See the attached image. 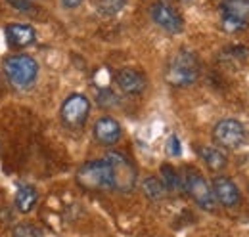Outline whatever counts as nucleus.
Returning a JSON list of instances; mask_svg holds the SVG:
<instances>
[{
  "instance_id": "f257e3e1",
  "label": "nucleus",
  "mask_w": 249,
  "mask_h": 237,
  "mask_svg": "<svg viewBox=\"0 0 249 237\" xmlns=\"http://www.w3.org/2000/svg\"><path fill=\"white\" fill-rule=\"evenodd\" d=\"M4 73L16 88H29L38 77V63L27 54H14L4 59Z\"/></svg>"
},
{
  "instance_id": "f03ea898",
  "label": "nucleus",
  "mask_w": 249,
  "mask_h": 237,
  "mask_svg": "<svg viewBox=\"0 0 249 237\" xmlns=\"http://www.w3.org/2000/svg\"><path fill=\"white\" fill-rule=\"evenodd\" d=\"M199 77V63L192 52L180 50L178 54H175L173 59L169 61L167 67V81L173 86H192Z\"/></svg>"
},
{
  "instance_id": "7ed1b4c3",
  "label": "nucleus",
  "mask_w": 249,
  "mask_h": 237,
  "mask_svg": "<svg viewBox=\"0 0 249 237\" xmlns=\"http://www.w3.org/2000/svg\"><path fill=\"white\" fill-rule=\"evenodd\" d=\"M77 184L90 191H106L113 189V176L111 169L106 159H94L85 163L77 170Z\"/></svg>"
},
{
  "instance_id": "20e7f679",
  "label": "nucleus",
  "mask_w": 249,
  "mask_h": 237,
  "mask_svg": "<svg viewBox=\"0 0 249 237\" xmlns=\"http://www.w3.org/2000/svg\"><path fill=\"white\" fill-rule=\"evenodd\" d=\"M106 161L111 169V176H113V189L128 193L134 189L136 186V169L132 165V161L128 157H124L119 151H109L106 155Z\"/></svg>"
},
{
  "instance_id": "39448f33",
  "label": "nucleus",
  "mask_w": 249,
  "mask_h": 237,
  "mask_svg": "<svg viewBox=\"0 0 249 237\" xmlns=\"http://www.w3.org/2000/svg\"><path fill=\"white\" fill-rule=\"evenodd\" d=\"M182 186L188 191V195L197 203V207L205 208V210H213L217 201L213 195V189L209 186V182L201 176V172H197L196 169L188 167L182 176Z\"/></svg>"
},
{
  "instance_id": "423d86ee",
  "label": "nucleus",
  "mask_w": 249,
  "mask_h": 237,
  "mask_svg": "<svg viewBox=\"0 0 249 237\" xmlns=\"http://www.w3.org/2000/svg\"><path fill=\"white\" fill-rule=\"evenodd\" d=\"M220 23L226 33H240L249 23V4L246 0H222Z\"/></svg>"
},
{
  "instance_id": "0eeeda50",
  "label": "nucleus",
  "mask_w": 249,
  "mask_h": 237,
  "mask_svg": "<svg viewBox=\"0 0 249 237\" xmlns=\"http://www.w3.org/2000/svg\"><path fill=\"white\" fill-rule=\"evenodd\" d=\"M89 113H90V102L85 94H79V92L67 96L60 109L63 124L69 128H81L87 122Z\"/></svg>"
},
{
  "instance_id": "6e6552de",
  "label": "nucleus",
  "mask_w": 249,
  "mask_h": 237,
  "mask_svg": "<svg viewBox=\"0 0 249 237\" xmlns=\"http://www.w3.org/2000/svg\"><path fill=\"white\" fill-rule=\"evenodd\" d=\"M150 14H152V19L167 33L177 34L184 29V19L180 12L169 0H156L150 8Z\"/></svg>"
},
{
  "instance_id": "1a4fd4ad",
  "label": "nucleus",
  "mask_w": 249,
  "mask_h": 237,
  "mask_svg": "<svg viewBox=\"0 0 249 237\" xmlns=\"http://www.w3.org/2000/svg\"><path fill=\"white\" fill-rule=\"evenodd\" d=\"M213 138L222 148L238 149L246 142V128L236 118H222L213 128Z\"/></svg>"
},
{
  "instance_id": "9d476101",
  "label": "nucleus",
  "mask_w": 249,
  "mask_h": 237,
  "mask_svg": "<svg viewBox=\"0 0 249 237\" xmlns=\"http://www.w3.org/2000/svg\"><path fill=\"white\" fill-rule=\"evenodd\" d=\"M213 195H215V201H218L222 207H236L240 201H242V195H240V189L238 186L230 180L228 176H215L213 178Z\"/></svg>"
},
{
  "instance_id": "9b49d317",
  "label": "nucleus",
  "mask_w": 249,
  "mask_h": 237,
  "mask_svg": "<svg viewBox=\"0 0 249 237\" xmlns=\"http://www.w3.org/2000/svg\"><path fill=\"white\" fill-rule=\"evenodd\" d=\"M94 138L104 146H113L121 140L123 128L113 117H100L94 122Z\"/></svg>"
},
{
  "instance_id": "f8f14e48",
  "label": "nucleus",
  "mask_w": 249,
  "mask_h": 237,
  "mask_svg": "<svg viewBox=\"0 0 249 237\" xmlns=\"http://www.w3.org/2000/svg\"><path fill=\"white\" fill-rule=\"evenodd\" d=\"M4 34L10 48H27L36 40V31L27 23H8Z\"/></svg>"
},
{
  "instance_id": "ddd939ff",
  "label": "nucleus",
  "mask_w": 249,
  "mask_h": 237,
  "mask_svg": "<svg viewBox=\"0 0 249 237\" xmlns=\"http://www.w3.org/2000/svg\"><path fill=\"white\" fill-rule=\"evenodd\" d=\"M115 83H117L119 90H123L124 94H130V96L142 94L146 90V85H148L146 77L138 69H132V67L119 69L117 75H115Z\"/></svg>"
},
{
  "instance_id": "4468645a",
  "label": "nucleus",
  "mask_w": 249,
  "mask_h": 237,
  "mask_svg": "<svg viewBox=\"0 0 249 237\" xmlns=\"http://www.w3.org/2000/svg\"><path fill=\"white\" fill-rule=\"evenodd\" d=\"M36 201H38V191H36L35 186H31V184L19 186V189L16 191V199H14L16 208L19 212H23V214L31 212L33 208H35V205H36Z\"/></svg>"
},
{
  "instance_id": "2eb2a0df",
  "label": "nucleus",
  "mask_w": 249,
  "mask_h": 237,
  "mask_svg": "<svg viewBox=\"0 0 249 237\" xmlns=\"http://www.w3.org/2000/svg\"><path fill=\"white\" fill-rule=\"evenodd\" d=\"M197 153H199L201 161H203L211 170H215V172L222 170V169L226 167V163H228L226 155L218 148H213V146H203V148L197 149Z\"/></svg>"
},
{
  "instance_id": "dca6fc26",
  "label": "nucleus",
  "mask_w": 249,
  "mask_h": 237,
  "mask_svg": "<svg viewBox=\"0 0 249 237\" xmlns=\"http://www.w3.org/2000/svg\"><path fill=\"white\" fill-rule=\"evenodd\" d=\"M159 172H161V184L165 186L167 191H178L182 187V178L171 165H163Z\"/></svg>"
},
{
  "instance_id": "f3484780",
  "label": "nucleus",
  "mask_w": 249,
  "mask_h": 237,
  "mask_svg": "<svg viewBox=\"0 0 249 237\" xmlns=\"http://www.w3.org/2000/svg\"><path fill=\"white\" fill-rule=\"evenodd\" d=\"M142 191H144V195L148 197V199H152V201H159V199H163L165 197V193H167V189H165V186L161 184V180L156 176H148L144 182H142Z\"/></svg>"
},
{
  "instance_id": "a211bd4d",
  "label": "nucleus",
  "mask_w": 249,
  "mask_h": 237,
  "mask_svg": "<svg viewBox=\"0 0 249 237\" xmlns=\"http://www.w3.org/2000/svg\"><path fill=\"white\" fill-rule=\"evenodd\" d=\"M124 4H126V0H98L96 8L104 16H115L123 10Z\"/></svg>"
},
{
  "instance_id": "6ab92c4d",
  "label": "nucleus",
  "mask_w": 249,
  "mask_h": 237,
  "mask_svg": "<svg viewBox=\"0 0 249 237\" xmlns=\"http://www.w3.org/2000/svg\"><path fill=\"white\" fill-rule=\"evenodd\" d=\"M12 237H42V232H40L36 226L23 222V224H18V226L14 228Z\"/></svg>"
},
{
  "instance_id": "aec40b11",
  "label": "nucleus",
  "mask_w": 249,
  "mask_h": 237,
  "mask_svg": "<svg viewBox=\"0 0 249 237\" xmlns=\"http://www.w3.org/2000/svg\"><path fill=\"white\" fill-rule=\"evenodd\" d=\"M167 151H169V155H173V157H178V155L182 153L180 140H178L177 136H171V138H169V142H167Z\"/></svg>"
},
{
  "instance_id": "412c9836",
  "label": "nucleus",
  "mask_w": 249,
  "mask_h": 237,
  "mask_svg": "<svg viewBox=\"0 0 249 237\" xmlns=\"http://www.w3.org/2000/svg\"><path fill=\"white\" fill-rule=\"evenodd\" d=\"M8 4H12L14 8H18L19 12H29L33 8V4L29 2V0H6Z\"/></svg>"
},
{
  "instance_id": "4be33fe9",
  "label": "nucleus",
  "mask_w": 249,
  "mask_h": 237,
  "mask_svg": "<svg viewBox=\"0 0 249 237\" xmlns=\"http://www.w3.org/2000/svg\"><path fill=\"white\" fill-rule=\"evenodd\" d=\"M62 4L65 8H69V10H73V8H77V6H81L83 4V0H62Z\"/></svg>"
},
{
  "instance_id": "5701e85b",
  "label": "nucleus",
  "mask_w": 249,
  "mask_h": 237,
  "mask_svg": "<svg viewBox=\"0 0 249 237\" xmlns=\"http://www.w3.org/2000/svg\"><path fill=\"white\" fill-rule=\"evenodd\" d=\"M186 2H190V0H186Z\"/></svg>"
}]
</instances>
